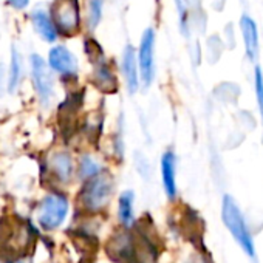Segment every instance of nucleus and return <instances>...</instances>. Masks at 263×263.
<instances>
[{"mask_svg":"<svg viewBox=\"0 0 263 263\" xmlns=\"http://www.w3.org/2000/svg\"><path fill=\"white\" fill-rule=\"evenodd\" d=\"M221 218L224 226L228 228V231L232 234L234 240L238 243V246L249 255L254 257L255 255V248H254V241H252V235L249 232V228L246 224V220L240 211V208L237 206L235 200L229 195L223 197V203H221Z\"/></svg>","mask_w":263,"mask_h":263,"instance_id":"nucleus-1","label":"nucleus"},{"mask_svg":"<svg viewBox=\"0 0 263 263\" xmlns=\"http://www.w3.org/2000/svg\"><path fill=\"white\" fill-rule=\"evenodd\" d=\"M113 194V178L107 172H99L98 175L87 180L81 191V203L87 211L98 212L104 209Z\"/></svg>","mask_w":263,"mask_h":263,"instance_id":"nucleus-2","label":"nucleus"},{"mask_svg":"<svg viewBox=\"0 0 263 263\" xmlns=\"http://www.w3.org/2000/svg\"><path fill=\"white\" fill-rule=\"evenodd\" d=\"M138 67L141 82L149 88L155 78V31L152 28H147L143 33L138 47Z\"/></svg>","mask_w":263,"mask_h":263,"instance_id":"nucleus-3","label":"nucleus"},{"mask_svg":"<svg viewBox=\"0 0 263 263\" xmlns=\"http://www.w3.org/2000/svg\"><path fill=\"white\" fill-rule=\"evenodd\" d=\"M68 212V201L59 194L45 197L39 209V223L44 229H56L62 224Z\"/></svg>","mask_w":263,"mask_h":263,"instance_id":"nucleus-4","label":"nucleus"},{"mask_svg":"<svg viewBox=\"0 0 263 263\" xmlns=\"http://www.w3.org/2000/svg\"><path fill=\"white\" fill-rule=\"evenodd\" d=\"M53 17L56 28L65 34L73 36L79 31V10L74 0H59L53 7Z\"/></svg>","mask_w":263,"mask_h":263,"instance_id":"nucleus-5","label":"nucleus"},{"mask_svg":"<svg viewBox=\"0 0 263 263\" xmlns=\"http://www.w3.org/2000/svg\"><path fill=\"white\" fill-rule=\"evenodd\" d=\"M31 68H33V81H34L37 95H39L42 104H48V101L53 95V79L48 71V67L39 54H33L31 56Z\"/></svg>","mask_w":263,"mask_h":263,"instance_id":"nucleus-6","label":"nucleus"},{"mask_svg":"<svg viewBox=\"0 0 263 263\" xmlns=\"http://www.w3.org/2000/svg\"><path fill=\"white\" fill-rule=\"evenodd\" d=\"M121 68H122V76L125 81V85L130 93H135L140 87V76H138V58L137 51L132 45H127L122 53V61H121Z\"/></svg>","mask_w":263,"mask_h":263,"instance_id":"nucleus-7","label":"nucleus"},{"mask_svg":"<svg viewBox=\"0 0 263 263\" xmlns=\"http://www.w3.org/2000/svg\"><path fill=\"white\" fill-rule=\"evenodd\" d=\"M50 67L65 76H73L78 71V61L74 54L65 47H56L50 51Z\"/></svg>","mask_w":263,"mask_h":263,"instance_id":"nucleus-8","label":"nucleus"},{"mask_svg":"<svg viewBox=\"0 0 263 263\" xmlns=\"http://www.w3.org/2000/svg\"><path fill=\"white\" fill-rule=\"evenodd\" d=\"M161 180L166 195L174 200L177 197V157L172 151H167L161 157Z\"/></svg>","mask_w":263,"mask_h":263,"instance_id":"nucleus-9","label":"nucleus"},{"mask_svg":"<svg viewBox=\"0 0 263 263\" xmlns=\"http://www.w3.org/2000/svg\"><path fill=\"white\" fill-rule=\"evenodd\" d=\"M240 31L243 36V44H245V51L249 61H255L258 58V30L249 16H243L240 19Z\"/></svg>","mask_w":263,"mask_h":263,"instance_id":"nucleus-10","label":"nucleus"},{"mask_svg":"<svg viewBox=\"0 0 263 263\" xmlns=\"http://www.w3.org/2000/svg\"><path fill=\"white\" fill-rule=\"evenodd\" d=\"M50 164H51V169H53L54 175L61 181L67 183L71 178V175H73V161H71V157L67 152L54 154Z\"/></svg>","mask_w":263,"mask_h":263,"instance_id":"nucleus-11","label":"nucleus"},{"mask_svg":"<svg viewBox=\"0 0 263 263\" xmlns=\"http://www.w3.org/2000/svg\"><path fill=\"white\" fill-rule=\"evenodd\" d=\"M134 200L135 195L132 191H125L121 194L119 201H118V217L119 221L124 226H132L135 221V215H134Z\"/></svg>","mask_w":263,"mask_h":263,"instance_id":"nucleus-12","label":"nucleus"},{"mask_svg":"<svg viewBox=\"0 0 263 263\" xmlns=\"http://www.w3.org/2000/svg\"><path fill=\"white\" fill-rule=\"evenodd\" d=\"M31 19H33V24H34L36 30L39 31V34L45 41H48V42H54L56 41L58 28H56V25L51 22V19L44 11H34Z\"/></svg>","mask_w":263,"mask_h":263,"instance_id":"nucleus-13","label":"nucleus"},{"mask_svg":"<svg viewBox=\"0 0 263 263\" xmlns=\"http://www.w3.org/2000/svg\"><path fill=\"white\" fill-rule=\"evenodd\" d=\"M93 81L104 91H115L116 90V78L105 62L96 64V68L93 73Z\"/></svg>","mask_w":263,"mask_h":263,"instance_id":"nucleus-14","label":"nucleus"},{"mask_svg":"<svg viewBox=\"0 0 263 263\" xmlns=\"http://www.w3.org/2000/svg\"><path fill=\"white\" fill-rule=\"evenodd\" d=\"M22 78V56L19 54L17 48L13 47V54H11V70H10V79H8V88L10 91H16L17 85L21 84Z\"/></svg>","mask_w":263,"mask_h":263,"instance_id":"nucleus-15","label":"nucleus"},{"mask_svg":"<svg viewBox=\"0 0 263 263\" xmlns=\"http://www.w3.org/2000/svg\"><path fill=\"white\" fill-rule=\"evenodd\" d=\"M102 7L104 0H88V8H87V24L91 30H95L102 17Z\"/></svg>","mask_w":263,"mask_h":263,"instance_id":"nucleus-16","label":"nucleus"},{"mask_svg":"<svg viewBox=\"0 0 263 263\" xmlns=\"http://www.w3.org/2000/svg\"><path fill=\"white\" fill-rule=\"evenodd\" d=\"M99 172H101V166H99L91 157H88V155L82 157V160H81V167H79V174H81L82 178L88 180V178L98 175Z\"/></svg>","mask_w":263,"mask_h":263,"instance_id":"nucleus-17","label":"nucleus"},{"mask_svg":"<svg viewBox=\"0 0 263 263\" xmlns=\"http://www.w3.org/2000/svg\"><path fill=\"white\" fill-rule=\"evenodd\" d=\"M254 85H255V98H257L258 111H260V116L263 119V73H261V70L258 67L255 68Z\"/></svg>","mask_w":263,"mask_h":263,"instance_id":"nucleus-18","label":"nucleus"},{"mask_svg":"<svg viewBox=\"0 0 263 263\" xmlns=\"http://www.w3.org/2000/svg\"><path fill=\"white\" fill-rule=\"evenodd\" d=\"M175 2V8L178 11V19H180V25L181 30L186 31L187 27V17H189V11H187V0H174Z\"/></svg>","mask_w":263,"mask_h":263,"instance_id":"nucleus-19","label":"nucleus"},{"mask_svg":"<svg viewBox=\"0 0 263 263\" xmlns=\"http://www.w3.org/2000/svg\"><path fill=\"white\" fill-rule=\"evenodd\" d=\"M11 5H14L16 8H25L28 5V0H10Z\"/></svg>","mask_w":263,"mask_h":263,"instance_id":"nucleus-20","label":"nucleus"},{"mask_svg":"<svg viewBox=\"0 0 263 263\" xmlns=\"http://www.w3.org/2000/svg\"><path fill=\"white\" fill-rule=\"evenodd\" d=\"M4 73H5V67L0 64V91H2V82H4Z\"/></svg>","mask_w":263,"mask_h":263,"instance_id":"nucleus-21","label":"nucleus"},{"mask_svg":"<svg viewBox=\"0 0 263 263\" xmlns=\"http://www.w3.org/2000/svg\"><path fill=\"white\" fill-rule=\"evenodd\" d=\"M13 263H24V261H21V260H16V261H13Z\"/></svg>","mask_w":263,"mask_h":263,"instance_id":"nucleus-22","label":"nucleus"}]
</instances>
